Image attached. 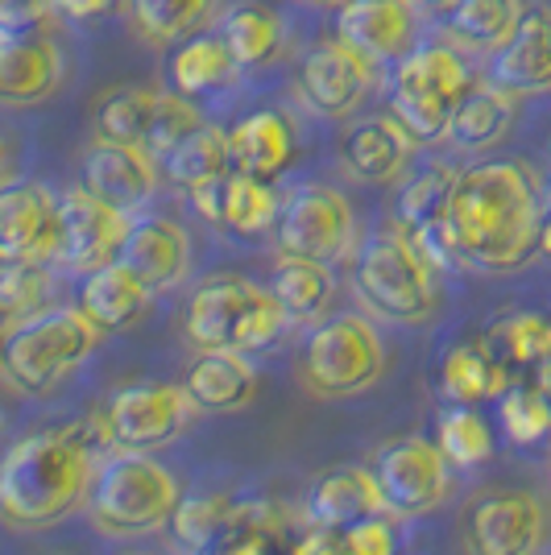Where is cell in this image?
<instances>
[{
  "label": "cell",
  "instance_id": "obj_46",
  "mask_svg": "<svg viewBox=\"0 0 551 555\" xmlns=\"http://www.w3.org/2000/svg\"><path fill=\"white\" fill-rule=\"evenodd\" d=\"M220 555H270V552H266L261 539H236V543H229Z\"/></svg>",
  "mask_w": 551,
  "mask_h": 555
},
{
  "label": "cell",
  "instance_id": "obj_25",
  "mask_svg": "<svg viewBox=\"0 0 551 555\" xmlns=\"http://www.w3.org/2000/svg\"><path fill=\"white\" fill-rule=\"evenodd\" d=\"M232 141V170L253 175V179H278L291 158H295V133H291V120L274 108H261L249 113L236 129L229 133Z\"/></svg>",
  "mask_w": 551,
  "mask_h": 555
},
{
  "label": "cell",
  "instance_id": "obj_23",
  "mask_svg": "<svg viewBox=\"0 0 551 555\" xmlns=\"http://www.w3.org/2000/svg\"><path fill=\"white\" fill-rule=\"evenodd\" d=\"M150 299H154V291H150L125 261H113V266H104V270L84 274V286H79V307H84V315H88L104 336L138 324L141 315L150 311Z\"/></svg>",
  "mask_w": 551,
  "mask_h": 555
},
{
  "label": "cell",
  "instance_id": "obj_44",
  "mask_svg": "<svg viewBox=\"0 0 551 555\" xmlns=\"http://www.w3.org/2000/svg\"><path fill=\"white\" fill-rule=\"evenodd\" d=\"M295 555H341V539H336V531H328V527H316L295 547Z\"/></svg>",
  "mask_w": 551,
  "mask_h": 555
},
{
  "label": "cell",
  "instance_id": "obj_4",
  "mask_svg": "<svg viewBox=\"0 0 551 555\" xmlns=\"http://www.w3.org/2000/svg\"><path fill=\"white\" fill-rule=\"evenodd\" d=\"M104 340L84 307H42L17 324H4V377L22 393H50L63 386Z\"/></svg>",
  "mask_w": 551,
  "mask_h": 555
},
{
  "label": "cell",
  "instance_id": "obj_9",
  "mask_svg": "<svg viewBox=\"0 0 551 555\" xmlns=\"http://www.w3.org/2000/svg\"><path fill=\"white\" fill-rule=\"evenodd\" d=\"M551 539V506L530 489H485L464 506L469 555H539Z\"/></svg>",
  "mask_w": 551,
  "mask_h": 555
},
{
  "label": "cell",
  "instance_id": "obj_28",
  "mask_svg": "<svg viewBox=\"0 0 551 555\" xmlns=\"http://www.w3.org/2000/svg\"><path fill=\"white\" fill-rule=\"evenodd\" d=\"M162 166H166V179L175 186L195 191V186L212 183V179H225L232 170V141L225 129L200 125L191 138H183L162 158Z\"/></svg>",
  "mask_w": 551,
  "mask_h": 555
},
{
  "label": "cell",
  "instance_id": "obj_45",
  "mask_svg": "<svg viewBox=\"0 0 551 555\" xmlns=\"http://www.w3.org/2000/svg\"><path fill=\"white\" fill-rule=\"evenodd\" d=\"M0 4H4V25H22V22L34 25V17L42 9H50L47 0H0Z\"/></svg>",
  "mask_w": 551,
  "mask_h": 555
},
{
  "label": "cell",
  "instance_id": "obj_7",
  "mask_svg": "<svg viewBox=\"0 0 551 555\" xmlns=\"http://www.w3.org/2000/svg\"><path fill=\"white\" fill-rule=\"evenodd\" d=\"M286 324L291 320L278 307L274 291L236 274L207 278L187 307V340L195 348L257 352L274 345Z\"/></svg>",
  "mask_w": 551,
  "mask_h": 555
},
{
  "label": "cell",
  "instance_id": "obj_35",
  "mask_svg": "<svg viewBox=\"0 0 551 555\" xmlns=\"http://www.w3.org/2000/svg\"><path fill=\"white\" fill-rule=\"evenodd\" d=\"M225 42H229L232 59L241 67H257L266 59H274L278 50V22L266 9H236L225 22Z\"/></svg>",
  "mask_w": 551,
  "mask_h": 555
},
{
  "label": "cell",
  "instance_id": "obj_41",
  "mask_svg": "<svg viewBox=\"0 0 551 555\" xmlns=\"http://www.w3.org/2000/svg\"><path fill=\"white\" fill-rule=\"evenodd\" d=\"M394 514H369L341 531V555H394Z\"/></svg>",
  "mask_w": 551,
  "mask_h": 555
},
{
  "label": "cell",
  "instance_id": "obj_17",
  "mask_svg": "<svg viewBox=\"0 0 551 555\" xmlns=\"http://www.w3.org/2000/svg\"><path fill=\"white\" fill-rule=\"evenodd\" d=\"M369 59L345 42H323L299 67V92L320 116H348L369 88Z\"/></svg>",
  "mask_w": 551,
  "mask_h": 555
},
{
  "label": "cell",
  "instance_id": "obj_15",
  "mask_svg": "<svg viewBox=\"0 0 551 555\" xmlns=\"http://www.w3.org/2000/svg\"><path fill=\"white\" fill-rule=\"evenodd\" d=\"M84 186L120 211H138L158 191V158L145 145L95 141L84 154Z\"/></svg>",
  "mask_w": 551,
  "mask_h": 555
},
{
  "label": "cell",
  "instance_id": "obj_10",
  "mask_svg": "<svg viewBox=\"0 0 551 555\" xmlns=\"http://www.w3.org/2000/svg\"><path fill=\"white\" fill-rule=\"evenodd\" d=\"M353 236H357V216L336 186L303 183L291 195H282L274 224L278 254L311 257V261L332 266L353 249Z\"/></svg>",
  "mask_w": 551,
  "mask_h": 555
},
{
  "label": "cell",
  "instance_id": "obj_21",
  "mask_svg": "<svg viewBox=\"0 0 551 555\" xmlns=\"http://www.w3.org/2000/svg\"><path fill=\"white\" fill-rule=\"evenodd\" d=\"M489 83L510 95L551 92V13L535 9L514 29V38L494 54Z\"/></svg>",
  "mask_w": 551,
  "mask_h": 555
},
{
  "label": "cell",
  "instance_id": "obj_1",
  "mask_svg": "<svg viewBox=\"0 0 551 555\" xmlns=\"http://www.w3.org/2000/svg\"><path fill=\"white\" fill-rule=\"evenodd\" d=\"M444 229L460 261L485 274L523 270L543 254V195L514 163H477L460 170Z\"/></svg>",
  "mask_w": 551,
  "mask_h": 555
},
{
  "label": "cell",
  "instance_id": "obj_22",
  "mask_svg": "<svg viewBox=\"0 0 551 555\" xmlns=\"http://www.w3.org/2000/svg\"><path fill=\"white\" fill-rule=\"evenodd\" d=\"M307 509H311V522L328 527V531H345L369 514H390L373 468H332V473H323L311 486Z\"/></svg>",
  "mask_w": 551,
  "mask_h": 555
},
{
  "label": "cell",
  "instance_id": "obj_16",
  "mask_svg": "<svg viewBox=\"0 0 551 555\" xmlns=\"http://www.w3.org/2000/svg\"><path fill=\"white\" fill-rule=\"evenodd\" d=\"M336 38L369 63H402L414 42V13L407 0H345Z\"/></svg>",
  "mask_w": 551,
  "mask_h": 555
},
{
  "label": "cell",
  "instance_id": "obj_2",
  "mask_svg": "<svg viewBox=\"0 0 551 555\" xmlns=\"http://www.w3.org/2000/svg\"><path fill=\"white\" fill-rule=\"evenodd\" d=\"M95 461L79 431H34L9 443L0 464V514L13 531H47L88 509Z\"/></svg>",
  "mask_w": 551,
  "mask_h": 555
},
{
  "label": "cell",
  "instance_id": "obj_37",
  "mask_svg": "<svg viewBox=\"0 0 551 555\" xmlns=\"http://www.w3.org/2000/svg\"><path fill=\"white\" fill-rule=\"evenodd\" d=\"M200 125H204V120H200V108L191 104V95H183V92L166 95L162 92L154 125H150V133H145V150L162 163V158H166V154H170L183 138H191Z\"/></svg>",
  "mask_w": 551,
  "mask_h": 555
},
{
  "label": "cell",
  "instance_id": "obj_3",
  "mask_svg": "<svg viewBox=\"0 0 551 555\" xmlns=\"http://www.w3.org/2000/svg\"><path fill=\"white\" fill-rule=\"evenodd\" d=\"M183 502L179 473L154 461L150 452H113L100 461L88 518L104 539H145L170 527Z\"/></svg>",
  "mask_w": 551,
  "mask_h": 555
},
{
  "label": "cell",
  "instance_id": "obj_14",
  "mask_svg": "<svg viewBox=\"0 0 551 555\" xmlns=\"http://www.w3.org/2000/svg\"><path fill=\"white\" fill-rule=\"evenodd\" d=\"M63 249V199L42 183H9L0 191V257L50 266Z\"/></svg>",
  "mask_w": 551,
  "mask_h": 555
},
{
  "label": "cell",
  "instance_id": "obj_11",
  "mask_svg": "<svg viewBox=\"0 0 551 555\" xmlns=\"http://www.w3.org/2000/svg\"><path fill=\"white\" fill-rule=\"evenodd\" d=\"M373 477L382 486V498L390 506L394 518H419L432 514L448 502L452 493V461L444 456L439 440H423V436H407V440H390L377 461H373Z\"/></svg>",
  "mask_w": 551,
  "mask_h": 555
},
{
  "label": "cell",
  "instance_id": "obj_19",
  "mask_svg": "<svg viewBox=\"0 0 551 555\" xmlns=\"http://www.w3.org/2000/svg\"><path fill=\"white\" fill-rule=\"evenodd\" d=\"M59 79H63L59 47L34 29L9 25L0 47V95L9 104H42L47 95H54Z\"/></svg>",
  "mask_w": 551,
  "mask_h": 555
},
{
  "label": "cell",
  "instance_id": "obj_50",
  "mask_svg": "<svg viewBox=\"0 0 551 555\" xmlns=\"http://www.w3.org/2000/svg\"><path fill=\"white\" fill-rule=\"evenodd\" d=\"M320 4H332V0H320Z\"/></svg>",
  "mask_w": 551,
  "mask_h": 555
},
{
  "label": "cell",
  "instance_id": "obj_43",
  "mask_svg": "<svg viewBox=\"0 0 551 555\" xmlns=\"http://www.w3.org/2000/svg\"><path fill=\"white\" fill-rule=\"evenodd\" d=\"M47 4L67 22H95V17H104L113 9L116 0H47Z\"/></svg>",
  "mask_w": 551,
  "mask_h": 555
},
{
  "label": "cell",
  "instance_id": "obj_32",
  "mask_svg": "<svg viewBox=\"0 0 551 555\" xmlns=\"http://www.w3.org/2000/svg\"><path fill=\"white\" fill-rule=\"evenodd\" d=\"M162 92H145V88H120L100 104L95 129L100 141H120V145H145V133L154 125Z\"/></svg>",
  "mask_w": 551,
  "mask_h": 555
},
{
  "label": "cell",
  "instance_id": "obj_18",
  "mask_svg": "<svg viewBox=\"0 0 551 555\" xmlns=\"http://www.w3.org/2000/svg\"><path fill=\"white\" fill-rule=\"evenodd\" d=\"M183 390L200 406V415H232L257 398V370L249 365V352L200 348V357L183 373Z\"/></svg>",
  "mask_w": 551,
  "mask_h": 555
},
{
  "label": "cell",
  "instance_id": "obj_33",
  "mask_svg": "<svg viewBox=\"0 0 551 555\" xmlns=\"http://www.w3.org/2000/svg\"><path fill=\"white\" fill-rule=\"evenodd\" d=\"M129 4H133V22L145 38L175 42L204 22L216 0H129Z\"/></svg>",
  "mask_w": 551,
  "mask_h": 555
},
{
  "label": "cell",
  "instance_id": "obj_13",
  "mask_svg": "<svg viewBox=\"0 0 551 555\" xmlns=\"http://www.w3.org/2000/svg\"><path fill=\"white\" fill-rule=\"evenodd\" d=\"M133 211H120L92 195L88 186H75L63 195V249L59 266H67L75 274H92L120 261L125 241L133 232Z\"/></svg>",
  "mask_w": 551,
  "mask_h": 555
},
{
  "label": "cell",
  "instance_id": "obj_5",
  "mask_svg": "<svg viewBox=\"0 0 551 555\" xmlns=\"http://www.w3.org/2000/svg\"><path fill=\"white\" fill-rule=\"evenodd\" d=\"M353 286L366 302V311H373L386 324L419 327L427 324L439 307L432 261L414 245V236L398 229L369 236L366 249L357 254Z\"/></svg>",
  "mask_w": 551,
  "mask_h": 555
},
{
  "label": "cell",
  "instance_id": "obj_27",
  "mask_svg": "<svg viewBox=\"0 0 551 555\" xmlns=\"http://www.w3.org/2000/svg\"><path fill=\"white\" fill-rule=\"evenodd\" d=\"M510 120H514V95L502 92L498 83L473 88L457 104L452 125H448V138L460 150H489V145H498L505 138Z\"/></svg>",
  "mask_w": 551,
  "mask_h": 555
},
{
  "label": "cell",
  "instance_id": "obj_47",
  "mask_svg": "<svg viewBox=\"0 0 551 555\" xmlns=\"http://www.w3.org/2000/svg\"><path fill=\"white\" fill-rule=\"evenodd\" d=\"M543 254H551V179L543 186Z\"/></svg>",
  "mask_w": 551,
  "mask_h": 555
},
{
  "label": "cell",
  "instance_id": "obj_49",
  "mask_svg": "<svg viewBox=\"0 0 551 555\" xmlns=\"http://www.w3.org/2000/svg\"><path fill=\"white\" fill-rule=\"evenodd\" d=\"M427 4H452V0H427Z\"/></svg>",
  "mask_w": 551,
  "mask_h": 555
},
{
  "label": "cell",
  "instance_id": "obj_38",
  "mask_svg": "<svg viewBox=\"0 0 551 555\" xmlns=\"http://www.w3.org/2000/svg\"><path fill=\"white\" fill-rule=\"evenodd\" d=\"M42 299H47V266L4 261V278H0L4 324H17V320H25V315L42 311Z\"/></svg>",
  "mask_w": 551,
  "mask_h": 555
},
{
  "label": "cell",
  "instance_id": "obj_29",
  "mask_svg": "<svg viewBox=\"0 0 551 555\" xmlns=\"http://www.w3.org/2000/svg\"><path fill=\"white\" fill-rule=\"evenodd\" d=\"M236 59H232V50L225 38H191L179 54H175V92L191 95V100H200V95H212L220 92V88H229L232 75H236Z\"/></svg>",
  "mask_w": 551,
  "mask_h": 555
},
{
  "label": "cell",
  "instance_id": "obj_30",
  "mask_svg": "<svg viewBox=\"0 0 551 555\" xmlns=\"http://www.w3.org/2000/svg\"><path fill=\"white\" fill-rule=\"evenodd\" d=\"M278 208L282 199L274 195V186L266 179H253L241 170H229L225 179V211H220V224L236 236H261L278 224Z\"/></svg>",
  "mask_w": 551,
  "mask_h": 555
},
{
  "label": "cell",
  "instance_id": "obj_31",
  "mask_svg": "<svg viewBox=\"0 0 551 555\" xmlns=\"http://www.w3.org/2000/svg\"><path fill=\"white\" fill-rule=\"evenodd\" d=\"M523 0H452L448 22L464 42L485 50H502L523 25Z\"/></svg>",
  "mask_w": 551,
  "mask_h": 555
},
{
  "label": "cell",
  "instance_id": "obj_12",
  "mask_svg": "<svg viewBox=\"0 0 551 555\" xmlns=\"http://www.w3.org/2000/svg\"><path fill=\"white\" fill-rule=\"evenodd\" d=\"M200 406L191 402L183 386H166V382H145L129 386L108 402L104 411V431L116 452H154L179 440L187 423Z\"/></svg>",
  "mask_w": 551,
  "mask_h": 555
},
{
  "label": "cell",
  "instance_id": "obj_36",
  "mask_svg": "<svg viewBox=\"0 0 551 555\" xmlns=\"http://www.w3.org/2000/svg\"><path fill=\"white\" fill-rule=\"evenodd\" d=\"M439 448L457 468H473L494 452V431L473 406H460V411H448L439 423Z\"/></svg>",
  "mask_w": 551,
  "mask_h": 555
},
{
  "label": "cell",
  "instance_id": "obj_39",
  "mask_svg": "<svg viewBox=\"0 0 551 555\" xmlns=\"http://www.w3.org/2000/svg\"><path fill=\"white\" fill-rule=\"evenodd\" d=\"M220 522H225V502H216V498H183L175 518H170V531L183 547H207L220 531Z\"/></svg>",
  "mask_w": 551,
  "mask_h": 555
},
{
  "label": "cell",
  "instance_id": "obj_40",
  "mask_svg": "<svg viewBox=\"0 0 551 555\" xmlns=\"http://www.w3.org/2000/svg\"><path fill=\"white\" fill-rule=\"evenodd\" d=\"M444 386L452 398L460 402H473V398H482V393H494V370H489V361H485L477 348H460L452 352V361H448V370H444Z\"/></svg>",
  "mask_w": 551,
  "mask_h": 555
},
{
  "label": "cell",
  "instance_id": "obj_26",
  "mask_svg": "<svg viewBox=\"0 0 551 555\" xmlns=\"http://www.w3.org/2000/svg\"><path fill=\"white\" fill-rule=\"evenodd\" d=\"M270 291H274L278 307L286 311L291 324H311L320 320L332 302V270L323 261H311V257H291L278 254L274 274H270Z\"/></svg>",
  "mask_w": 551,
  "mask_h": 555
},
{
  "label": "cell",
  "instance_id": "obj_34",
  "mask_svg": "<svg viewBox=\"0 0 551 555\" xmlns=\"http://www.w3.org/2000/svg\"><path fill=\"white\" fill-rule=\"evenodd\" d=\"M452 183H457L452 170H423V175L411 179L407 191L398 195V220H402L411 232L432 229L436 220H444V211H448Z\"/></svg>",
  "mask_w": 551,
  "mask_h": 555
},
{
  "label": "cell",
  "instance_id": "obj_48",
  "mask_svg": "<svg viewBox=\"0 0 551 555\" xmlns=\"http://www.w3.org/2000/svg\"><path fill=\"white\" fill-rule=\"evenodd\" d=\"M125 555H158V552H125Z\"/></svg>",
  "mask_w": 551,
  "mask_h": 555
},
{
  "label": "cell",
  "instance_id": "obj_6",
  "mask_svg": "<svg viewBox=\"0 0 551 555\" xmlns=\"http://www.w3.org/2000/svg\"><path fill=\"white\" fill-rule=\"evenodd\" d=\"M386 373L382 332L366 315H332L307 332L295 377L320 402H345L373 390Z\"/></svg>",
  "mask_w": 551,
  "mask_h": 555
},
{
  "label": "cell",
  "instance_id": "obj_8",
  "mask_svg": "<svg viewBox=\"0 0 551 555\" xmlns=\"http://www.w3.org/2000/svg\"><path fill=\"white\" fill-rule=\"evenodd\" d=\"M469 88V70L452 47H419L394 67L390 116L414 145L448 138L452 113Z\"/></svg>",
  "mask_w": 551,
  "mask_h": 555
},
{
  "label": "cell",
  "instance_id": "obj_24",
  "mask_svg": "<svg viewBox=\"0 0 551 555\" xmlns=\"http://www.w3.org/2000/svg\"><path fill=\"white\" fill-rule=\"evenodd\" d=\"M414 141L402 133V125L394 116H373V120H357L341 141V158L345 170L361 183H394L407 158H411Z\"/></svg>",
  "mask_w": 551,
  "mask_h": 555
},
{
  "label": "cell",
  "instance_id": "obj_42",
  "mask_svg": "<svg viewBox=\"0 0 551 555\" xmlns=\"http://www.w3.org/2000/svg\"><path fill=\"white\" fill-rule=\"evenodd\" d=\"M535 423L539 431H548V406H543V398L539 393H530V390H518V393H510L505 398V411H502V423H505V431L514 436V440L523 443V423Z\"/></svg>",
  "mask_w": 551,
  "mask_h": 555
},
{
  "label": "cell",
  "instance_id": "obj_20",
  "mask_svg": "<svg viewBox=\"0 0 551 555\" xmlns=\"http://www.w3.org/2000/svg\"><path fill=\"white\" fill-rule=\"evenodd\" d=\"M120 261H125L154 295L175 291V286H183V278L191 274V236H187L183 224H175V220H166V216H150V220H138V224H133Z\"/></svg>",
  "mask_w": 551,
  "mask_h": 555
}]
</instances>
